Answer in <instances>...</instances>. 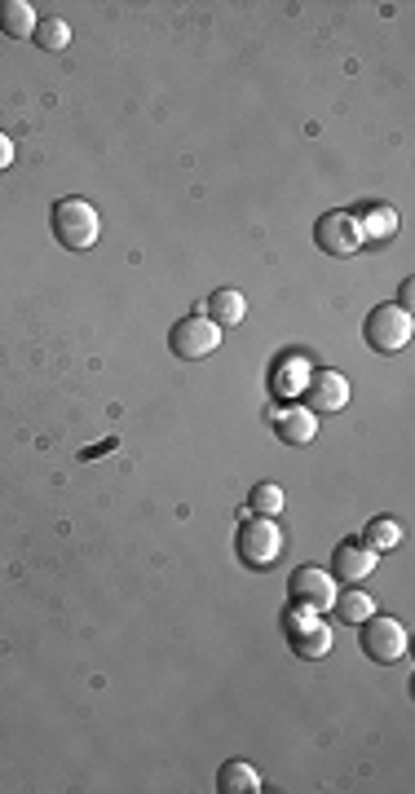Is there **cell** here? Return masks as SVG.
<instances>
[{"label": "cell", "mask_w": 415, "mask_h": 794, "mask_svg": "<svg viewBox=\"0 0 415 794\" xmlns=\"http://www.w3.org/2000/svg\"><path fill=\"white\" fill-rule=\"evenodd\" d=\"M234 552L247 569H269L274 561L284 556V534L269 517H247L239 526V539H234Z\"/></svg>", "instance_id": "7a4b0ae2"}, {"label": "cell", "mask_w": 415, "mask_h": 794, "mask_svg": "<svg viewBox=\"0 0 415 794\" xmlns=\"http://www.w3.org/2000/svg\"><path fill=\"white\" fill-rule=\"evenodd\" d=\"M336 600V578L319 565H301L292 578H288V609H301V613H327Z\"/></svg>", "instance_id": "8992f818"}, {"label": "cell", "mask_w": 415, "mask_h": 794, "mask_svg": "<svg viewBox=\"0 0 415 794\" xmlns=\"http://www.w3.org/2000/svg\"><path fill=\"white\" fill-rule=\"evenodd\" d=\"M217 345H221V327L212 323V318H204V313L182 318V323L169 332V349L182 363H204V358H212Z\"/></svg>", "instance_id": "52a82bcc"}, {"label": "cell", "mask_w": 415, "mask_h": 794, "mask_svg": "<svg viewBox=\"0 0 415 794\" xmlns=\"http://www.w3.org/2000/svg\"><path fill=\"white\" fill-rule=\"evenodd\" d=\"M269 419H274V433H279V441H288V446H310L319 437V415L310 406L269 411Z\"/></svg>", "instance_id": "8fae6325"}, {"label": "cell", "mask_w": 415, "mask_h": 794, "mask_svg": "<svg viewBox=\"0 0 415 794\" xmlns=\"http://www.w3.org/2000/svg\"><path fill=\"white\" fill-rule=\"evenodd\" d=\"M32 41H36L45 54H62V49L71 45V27H67L62 19H36V32H32Z\"/></svg>", "instance_id": "ac0fdd59"}, {"label": "cell", "mask_w": 415, "mask_h": 794, "mask_svg": "<svg viewBox=\"0 0 415 794\" xmlns=\"http://www.w3.org/2000/svg\"><path fill=\"white\" fill-rule=\"evenodd\" d=\"M332 613H336V622H345V626H358L362 618H371L376 613V605H371V596L367 591H341L336 600H332Z\"/></svg>", "instance_id": "9a60e30c"}, {"label": "cell", "mask_w": 415, "mask_h": 794, "mask_svg": "<svg viewBox=\"0 0 415 794\" xmlns=\"http://www.w3.org/2000/svg\"><path fill=\"white\" fill-rule=\"evenodd\" d=\"M362 543H367L371 552H393V548L402 543V526H397L393 517H376V521L362 530Z\"/></svg>", "instance_id": "d6986e66"}, {"label": "cell", "mask_w": 415, "mask_h": 794, "mask_svg": "<svg viewBox=\"0 0 415 794\" xmlns=\"http://www.w3.org/2000/svg\"><path fill=\"white\" fill-rule=\"evenodd\" d=\"M49 226H54V239H58L67 252H89V248L97 243V234H102L97 208H93L89 199H76V195L54 204Z\"/></svg>", "instance_id": "6da1fadb"}, {"label": "cell", "mask_w": 415, "mask_h": 794, "mask_svg": "<svg viewBox=\"0 0 415 794\" xmlns=\"http://www.w3.org/2000/svg\"><path fill=\"white\" fill-rule=\"evenodd\" d=\"M314 243H319V252H327V256H354L358 248H362V230H358V217L354 212H323L319 217V226H314Z\"/></svg>", "instance_id": "ba28073f"}, {"label": "cell", "mask_w": 415, "mask_h": 794, "mask_svg": "<svg viewBox=\"0 0 415 794\" xmlns=\"http://www.w3.org/2000/svg\"><path fill=\"white\" fill-rule=\"evenodd\" d=\"M332 578H341V583H362L367 574H376V552L362 543V539H345V543H336V552H332V569H327Z\"/></svg>", "instance_id": "30bf717a"}, {"label": "cell", "mask_w": 415, "mask_h": 794, "mask_svg": "<svg viewBox=\"0 0 415 794\" xmlns=\"http://www.w3.org/2000/svg\"><path fill=\"white\" fill-rule=\"evenodd\" d=\"M284 635L297 658L314 663V658H327L332 654V631L323 622V613H301V609H288L284 613Z\"/></svg>", "instance_id": "5b68a950"}, {"label": "cell", "mask_w": 415, "mask_h": 794, "mask_svg": "<svg viewBox=\"0 0 415 794\" xmlns=\"http://www.w3.org/2000/svg\"><path fill=\"white\" fill-rule=\"evenodd\" d=\"M362 341L376 349V354H397V349H406V341H411V309H402V304H376L371 313H367V323H362Z\"/></svg>", "instance_id": "3957f363"}, {"label": "cell", "mask_w": 415, "mask_h": 794, "mask_svg": "<svg viewBox=\"0 0 415 794\" xmlns=\"http://www.w3.org/2000/svg\"><path fill=\"white\" fill-rule=\"evenodd\" d=\"M306 406L314 411V415H336V411H345V402H349V380L341 376V371H310V380H306Z\"/></svg>", "instance_id": "9c48e42d"}, {"label": "cell", "mask_w": 415, "mask_h": 794, "mask_svg": "<svg viewBox=\"0 0 415 794\" xmlns=\"http://www.w3.org/2000/svg\"><path fill=\"white\" fill-rule=\"evenodd\" d=\"M204 318H212V323L226 332V327H239L243 318H247V300H243V291H234V287H221V291H212L208 296V313Z\"/></svg>", "instance_id": "7c38bea8"}, {"label": "cell", "mask_w": 415, "mask_h": 794, "mask_svg": "<svg viewBox=\"0 0 415 794\" xmlns=\"http://www.w3.org/2000/svg\"><path fill=\"white\" fill-rule=\"evenodd\" d=\"M0 32L10 41H27L36 32V10L27 0H0Z\"/></svg>", "instance_id": "4fadbf2b"}, {"label": "cell", "mask_w": 415, "mask_h": 794, "mask_svg": "<svg viewBox=\"0 0 415 794\" xmlns=\"http://www.w3.org/2000/svg\"><path fill=\"white\" fill-rule=\"evenodd\" d=\"M306 380H310V367H306L301 358H292V363H284V367H274L269 389L279 393V398H292V393H301V389H306Z\"/></svg>", "instance_id": "2e32d148"}, {"label": "cell", "mask_w": 415, "mask_h": 794, "mask_svg": "<svg viewBox=\"0 0 415 794\" xmlns=\"http://www.w3.org/2000/svg\"><path fill=\"white\" fill-rule=\"evenodd\" d=\"M284 504H288V495H284V486H274V482H261V486L247 491V508L256 517H279Z\"/></svg>", "instance_id": "e0dca14e"}, {"label": "cell", "mask_w": 415, "mask_h": 794, "mask_svg": "<svg viewBox=\"0 0 415 794\" xmlns=\"http://www.w3.org/2000/svg\"><path fill=\"white\" fill-rule=\"evenodd\" d=\"M10 164H14V141H10L5 133H0V173H5Z\"/></svg>", "instance_id": "44dd1931"}, {"label": "cell", "mask_w": 415, "mask_h": 794, "mask_svg": "<svg viewBox=\"0 0 415 794\" xmlns=\"http://www.w3.org/2000/svg\"><path fill=\"white\" fill-rule=\"evenodd\" d=\"M411 300H415V283L406 278V283H402V291H397V304H402V309H411Z\"/></svg>", "instance_id": "7402d4cb"}, {"label": "cell", "mask_w": 415, "mask_h": 794, "mask_svg": "<svg viewBox=\"0 0 415 794\" xmlns=\"http://www.w3.org/2000/svg\"><path fill=\"white\" fill-rule=\"evenodd\" d=\"M358 645H362V654L371 663L389 667V663H397L406 654V626L397 618H389V613H371V618L358 622Z\"/></svg>", "instance_id": "277c9868"}, {"label": "cell", "mask_w": 415, "mask_h": 794, "mask_svg": "<svg viewBox=\"0 0 415 794\" xmlns=\"http://www.w3.org/2000/svg\"><path fill=\"white\" fill-rule=\"evenodd\" d=\"M217 790H221V794H256V790H261V776H256V768H247L243 759H230V763H221V772H217Z\"/></svg>", "instance_id": "5bb4252c"}, {"label": "cell", "mask_w": 415, "mask_h": 794, "mask_svg": "<svg viewBox=\"0 0 415 794\" xmlns=\"http://www.w3.org/2000/svg\"><path fill=\"white\" fill-rule=\"evenodd\" d=\"M358 230H362V239L371 234V239H389L393 230H397V212L393 208H371L367 217H358Z\"/></svg>", "instance_id": "ffe728a7"}]
</instances>
